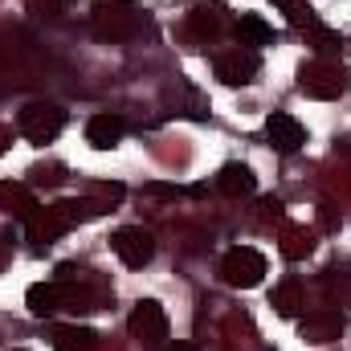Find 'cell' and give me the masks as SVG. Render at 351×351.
Returning <instances> with one entry per match:
<instances>
[{"instance_id": "obj_1", "label": "cell", "mask_w": 351, "mask_h": 351, "mask_svg": "<svg viewBox=\"0 0 351 351\" xmlns=\"http://www.w3.org/2000/svg\"><path fill=\"white\" fill-rule=\"evenodd\" d=\"M90 25L102 41H135L147 29V16L135 0H94Z\"/></svg>"}, {"instance_id": "obj_2", "label": "cell", "mask_w": 351, "mask_h": 351, "mask_svg": "<svg viewBox=\"0 0 351 351\" xmlns=\"http://www.w3.org/2000/svg\"><path fill=\"white\" fill-rule=\"evenodd\" d=\"M82 208H86V204H78V200H58V204H49V208H37V213L29 217V241H33V245L58 241L62 233H70V229L82 221Z\"/></svg>"}, {"instance_id": "obj_3", "label": "cell", "mask_w": 351, "mask_h": 351, "mask_svg": "<svg viewBox=\"0 0 351 351\" xmlns=\"http://www.w3.org/2000/svg\"><path fill=\"white\" fill-rule=\"evenodd\" d=\"M131 339H139L147 351H160L168 339V311L156 302V298H143L135 311H131Z\"/></svg>"}, {"instance_id": "obj_4", "label": "cell", "mask_w": 351, "mask_h": 351, "mask_svg": "<svg viewBox=\"0 0 351 351\" xmlns=\"http://www.w3.org/2000/svg\"><path fill=\"white\" fill-rule=\"evenodd\" d=\"M221 278L229 286H237V290H254L265 278V258L258 250H250V245H237V250H229L221 258Z\"/></svg>"}, {"instance_id": "obj_5", "label": "cell", "mask_w": 351, "mask_h": 351, "mask_svg": "<svg viewBox=\"0 0 351 351\" xmlns=\"http://www.w3.org/2000/svg\"><path fill=\"white\" fill-rule=\"evenodd\" d=\"M298 90L311 94V98L331 102V98H339V94L348 90V74H343V66H335V62H311V66L298 70Z\"/></svg>"}, {"instance_id": "obj_6", "label": "cell", "mask_w": 351, "mask_h": 351, "mask_svg": "<svg viewBox=\"0 0 351 351\" xmlns=\"http://www.w3.org/2000/svg\"><path fill=\"white\" fill-rule=\"evenodd\" d=\"M16 123H21L25 139H33V143H49V139L62 135V127H66V110L53 106V102H29V106L21 110Z\"/></svg>"}, {"instance_id": "obj_7", "label": "cell", "mask_w": 351, "mask_h": 351, "mask_svg": "<svg viewBox=\"0 0 351 351\" xmlns=\"http://www.w3.org/2000/svg\"><path fill=\"white\" fill-rule=\"evenodd\" d=\"M213 70H217V78H221L225 86H250V82L258 78V70H262V58H258V49L237 45V49H225Z\"/></svg>"}, {"instance_id": "obj_8", "label": "cell", "mask_w": 351, "mask_h": 351, "mask_svg": "<svg viewBox=\"0 0 351 351\" xmlns=\"http://www.w3.org/2000/svg\"><path fill=\"white\" fill-rule=\"evenodd\" d=\"M110 245H114V254L123 258V265H131V269H143V265L156 258V241H152V233L139 229V225L119 229V233L110 237Z\"/></svg>"}, {"instance_id": "obj_9", "label": "cell", "mask_w": 351, "mask_h": 351, "mask_svg": "<svg viewBox=\"0 0 351 351\" xmlns=\"http://www.w3.org/2000/svg\"><path fill=\"white\" fill-rule=\"evenodd\" d=\"M265 135H269V143H274L278 152H298V147L306 143V127H302L294 114H286V110H274V114L265 119Z\"/></svg>"}, {"instance_id": "obj_10", "label": "cell", "mask_w": 351, "mask_h": 351, "mask_svg": "<svg viewBox=\"0 0 351 351\" xmlns=\"http://www.w3.org/2000/svg\"><path fill=\"white\" fill-rule=\"evenodd\" d=\"M123 135H127V123H123L119 114H110V110H106V114H94L86 123V143L98 147V152H110Z\"/></svg>"}, {"instance_id": "obj_11", "label": "cell", "mask_w": 351, "mask_h": 351, "mask_svg": "<svg viewBox=\"0 0 351 351\" xmlns=\"http://www.w3.org/2000/svg\"><path fill=\"white\" fill-rule=\"evenodd\" d=\"M25 302L33 315H53V311H66V282H33L25 290Z\"/></svg>"}, {"instance_id": "obj_12", "label": "cell", "mask_w": 351, "mask_h": 351, "mask_svg": "<svg viewBox=\"0 0 351 351\" xmlns=\"http://www.w3.org/2000/svg\"><path fill=\"white\" fill-rule=\"evenodd\" d=\"M41 204L33 200V192L25 184H12V180H0V213L16 217V221H29Z\"/></svg>"}, {"instance_id": "obj_13", "label": "cell", "mask_w": 351, "mask_h": 351, "mask_svg": "<svg viewBox=\"0 0 351 351\" xmlns=\"http://www.w3.org/2000/svg\"><path fill=\"white\" fill-rule=\"evenodd\" d=\"M339 335H343V315L339 311H319V315L302 319V339H311V343H331Z\"/></svg>"}, {"instance_id": "obj_14", "label": "cell", "mask_w": 351, "mask_h": 351, "mask_svg": "<svg viewBox=\"0 0 351 351\" xmlns=\"http://www.w3.org/2000/svg\"><path fill=\"white\" fill-rule=\"evenodd\" d=\"M49 339H53V351H94L98 348V335L90 331V327H53L49 331Z\"/></svg>"}, {"instance_id": "obj_15", "label": "cell", "mask_w": 351, "mask_h": 351, "mask_svg": "<svg viewBox=\"0 0 351 351\" xmlns=\"http://www.w3.org/2000/svg\"><path fill=\"white\" fill-rule=\"evenodd\" d=\"M188 25H192L196 37H217V33L225 29V8H221V4H192Z\"/></svg>"}, {"instance_id": "obj_16", "label": "cell", "mask_w": 351, "mask_h": 351, "mask_svg": "<svg viewBox=\"0 0 351 351\" xmlns=\"http://www.w3.org/2000/svg\"><path fill=\"white\" fill-rule=\"evenodd\" d=\"M217 184H221L225 196H250V192L258 188V176L250 172L245 164H225L221 176H217Z\"/></svg>"}, {"instance_id": "obj_17", "label": "cell", "mask_w": 351, "mask_h": 351, "mask_svg": "<svg viewBox=\"0 0 351 351\" xmlns=\"http://www.w3.org/2000/svg\"><path fill=\"white\" fill-rule=\"evenodd\" d=\"M274 311L282 315V319H294L298 311H302V282L298 278H286V282H278V290H274Z\"/></svg>"}, {"instance_id": "obj_18", "label": "cell", "mask_w": 351, "mask_h": 351, "mask_svg": "<svg viewBox=\"0 0 351 351\" xmlns=\"http://www.w3.org/2000/svg\"><path fill=\"white\" fill-rule=\"evenodd\" d=\"M237 37H241V45H269V41H274V29L265 25L262 16L250 12V16L237 21Z\"/></svg>"}, {"instance_id": "obj_19", "label": "cell", "mask_w": 351, "mask_h": 351, "mask_svg": "<svg viewBox=\"0 0 351 351\" xmlns=\"http://www.w3.org/2000/svg\"><path fill=\"white\" fill-rule=\"evenodd\" d=\"M278 4L286 8V16H290V25H294V29H302V33H306V29H315V25H319V16H315V8H311V4H302V0H278Z\"/></svg>"}, {"instance_id": "obj_20", "label": "cell", "mask_w": 351, "mask_h": 351, "mask_svg": "<svg viewBox=\"0 0 351 351\" xmlns=\"http://www.w3.org/2000/svg\"><path fill=\"white\" fill-rule=\"evenodd\" d=\"M306 45H315L319 53H335L343 45V37L335 29H327V25H315V29H306Z\"/></svg>"}, {"instance_id": "obj_21", "label": "cell", "mask_w": 351, "mask_h": 351, "mask_svg": "<svg viewBox=\"0 0 351 351\" xmlns=\"http://www.w3.org/2000/svg\"><path fill=\"white\" fill-rule=\"evenodd\" d=\"M311 250H315V241H311L306 233H286V241H282V254H286V258H294V262H298V258H306Z\"/></svg>"}, {"instance_id": "obj_22", "label": "cell", "mask_w": 351, "mask_h": 351, "mask_svg": "<svg viewBox=\"0 0 351 351\" xmlns=\"http://www.w3.org/2000/svg\"><path fill=\"white\" fill-rule=\"evenodd\" d=\"M147 192L152 196H180V188H172V184H147Z\"/></svg>"}, {"instance_id": "obj_23", "label": "cell", "mask_w": 351, "mask_h": 351, "mask_svg": "<svg viewBox=\"0 0 351 351\" xmlns=\"http://www.w3.org/2000/svg\"><path fill=\"white\" fill-rule=\"evenodd\" d=\"M8 143H12V131H8V127H0V156L8 152Z\"/></svg>"}, {"instance_id": "obj_24", "label": "cell", "mask_w": 351, "mask_h": 351, "mask_svg": "<svg viewBox=\"0 0 351 351\" xmlns=\"http://www.w3.org/2000/svg\"><path fill=\"white\" fill-rule=\"evenodd\" d=\"M168 351H196V348H192V343H172Z\"/></svg>"}]
</instances>
